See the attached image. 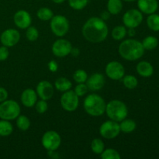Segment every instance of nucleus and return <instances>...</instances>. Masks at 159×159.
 Instances as JSON below:
<instances>
[{"mask_svg":"<svg viewBox=\"0 0 159 159\" xmlns=\"http://www.w3.org/2000/svg\"><path fill=\"white\" fill-rule=\"evenodd\" d=\"M92 151L94 152L96 155H101L102 152L105 148V144H104L103 141L99 138H95L93 141H92L91 144Z\"/></svg>","mask_w":159,"mask_h":159,"instance_id":"nucleus-28","label":"nucleus"},{"mask_svg":"<svg viewBox=\"0 0 159 159\" xmlns=\"http://www.w3.org/2000/svg\"><path fill=\"white\" fill-rule=\"evenodd\" d=\"M105 112L110 120L116 122H121L128 114V110L126 104L117 99L109 102L106 106Z\"/></svg>","mask_w":159,"mask_h":159,"instance_id":"nucleus-4","label":"nucleus"},{"mask_svg":"<svg viewBox=\"0 0 159 159\" xmlns=\"http://www.w3.org/2000/svg\"><path fill=\"white\" fill-rule=\"evenodd\" d=\"M143 15L138 9H132L127 11L123 16V22L127 27L130 29L136 28L142 23Z\"/></svg>","mask_w":159,"mask_h":159,"instance_id":"nucleus-10","label":"nucleus"},{"mask_svg":"<svg viewBox=\"0 0 159 159\" xmlns=\"http://www.w3.org/2000/svg\"><path fill=\"white\" fill-rule=\"evenodd\" d=\"M13 127L12 124L6 120H0V136L7 137L12 133Z\"/></svg>","mask_w":159,"mask_h":159,"instance_id":"nucleus-23","label":"nucleus"},{"mask_svg":"<svg viewBox=\"0 0 159 159\" xmlns=\"http://www.w3.org/2000/svg\"><path fill=\"white\" fill-rule=\"evenodd\" d=\"M108 27L102 18L92 17L89 19L82 27V34L90 43H101L108 36Z\"/></svg>","mask_w":159,"mask_h":159,"instance_id":"nucleus-1","label":"nucleus"},{"mask_svg":"<svg viewBox=\"0 0 159 159\" xmlns=\"http://www.w3.org/2000/svg\"><path fill=\"white\" fill-rule=\"evenodd\" d=\"M73 79L78 84L85 83L86 82L87 79H88V75H87V73L84 70L79 69L75 71V73L73 74Z\"/></svg>","mask_w":159,"mask_h":159,"instance_id":"nucleus-32","label":"nucleus"},{"mask_svg":"<svg viewBox=\"0 0 159 159\" xmlns=\"http://www.w3.org/2000/svg\"><path fill=\"white\" fill-rule=\"evenodd\" d=\"M123 9L122 0H108L107 10L110 14H119Z\"/></svg>","mask_w":159,"mask_h":159,"instance_id":"nucleus-20","label":"nucleus"},{"mask_svg":"<svg viewBox=\"0 0 159 159\" xmlns=\"http://www.w3.org/2000/svg\"><path fill=\"white\" fill-rule=\"evenodd\" d=\"M52 1L54 2V3H56V4H61V3L64 2L65 0H52Z\"/></svg>","mask_w":159,"mask_h":159,"instance_id":"nucleus-40","label":"nucleus"},{"mask_svg":"<svg viewBox=\"0 0 159 159\" xmlns=\"http://www.w3.org/2000/svg\"><path fill=\"white\" fill-rule=\"evenodd\" d=\"M105 85V78L100 73H95L92 75L86 80V85L89 89L92 91H97L103 88Z\"/></svg>","mask_w":159,"mask_h":159,"instance_id":"nucleus-16","label":"nucleus"},{"mask_svg":"<svg viewBox=\"0 0 159 159\" xmlns=\"http://www.w3.org/2000/svg\"><path fill=\"white\" fill-rule=\"evenodd\" d=\"M16 119V126L20 130L25 131L30 128V121L27 116L25 115H19Z\"/></svg>","mask_w":159,"mask_h":159,"instance_id":"nucleus-25","label":"nucleus"},{"mask_svg":"<svg viewBox=\"0 0 159 159\" xmlns=\"http://www.w3.org/2000/svg\"><path fill=\"white\" fill-rule=\"evenodd\" d=\"M9 50H8L7 47L2 46L0 47V61H6L9 57Z\"/></svg>","mask_w":159,"mask_h":159,"instance_id":"nucleus-37","label":"nucleus"},{"mask_svg":"<svg viewBox=\"0 0 159 159\" xmlns=\"http://www.w3.org/2000/svg\"><path fill=\"white\" fill-rule=\"evenodd\" d=\"M144 52L142 43L137 40L128 39L120 44L119 54L124 59L127 61H135L141 58Z\"/></svg>","mask_w":159,"mask_h":159,"instance_id":"nucleus-2","label":"nucleus"},{"mask_svg":"<svg viewBox=\"0 0 159 159\" xmlns=\"http://www.w3.org/2000/svg\"><path fill=\"white\" fill-rule=\"evenodd\" d=\"M37 16L40 20L43 21H48V20H51L53 16H54V13H53L52 10L49 8L43 7L40 8L37 12Z\"/></svg>","mask_w":159,"mask_h":159,"instance_id":"nucleus-26","label":"nucleus"},{"mask_svg":"<svg viewBox=\"0 0 159 159\" xmlns=\"http://www.w3.org/2000/svg\"><path fill=\"white\" fill-rule=\"evenodd\" d=\"M36 93L41 99L49 100L54 96V86L48 81H41L37 85Z\"/></svg>","mask_w":159,"mask_h":159,"instance_id":"nucleus-14","label":"nucleus"},{"mask_svg":"<svg viewBox=\"0 0 159 159\" xmlns=\"http://www.w3.org/2000/svg\"><path fill=\"white\" fill-rule=\"evenodd\" d=\"M123 82H124V86L129 89H133L136 88L138 84V79H136V77H134V75H130L124 77Z\"/></svg>","mask_w":159,"mask_h":159,"instance_id":"nucleus-31","label":"nucleus"},{"mask_svg":"<svg viewBox=\"0 0 159 159\" xmlns=\"http://www.w3.org/2000/svg\"><path fill=\"white\" fill-rule=\"evenodd\" d=\"M20 114V107L15 100H5L0 104V118L6 120L16 119Z\"/></svg>","mask_w":159,"mask_h":159,"instance_id":"nucleus-5","label":"nucleus"},{"mask_svg":"<svg viewBox=\"0 0 159 159\" xmlns=\"http://www.w3.org/2000/svg\"><path fill=\"white\" fill-rule=\"evenodd\" d=\"M136 123L135 121H134L133 120L127 119L126 120V118L124 120H123L121 121V123L120 124V131L124 132V133L128 134L131 133L134 130L136 129Z\"/></svg>","mask_w":159,"mask_h":159,"instance_id":"nucleus-22","label":"nucleus"},{"mask_svg":"<svg viewBox=\"0 0 159 159\" xmlns=\"http://www.w3.org/2000/svg\"><path fill=\"white\" fill-rule=\"evenodd\" d=\"M137 71L142 77H150L154 72L152 65L148 61H141L137 65Z\"/></svg>","mask_w":159,"mask_h":159,"instance_id":"nucleus-19","label":"nucleus"},{"mask_svg":"<svg viewBox=\"0 0 159 159\" xmlns=\"http://www.w3.org/2000/svg\"><path fill=\"white\" fill-rule=\"evenodd\" d=\"M89 0H68V4L75 10L83 9L87 6Z\"/></svg>","mask_w":159,"mask_h":159,"instance_id":"nucleus-33","label":"nucleus"},{"mask_svg":"<svg viewBox=\"0 0 159 159\" xmlns=\"http://www.w3.org/2000/svg\"><path fill=\"white\" fill-rule=\"evenodd\" d=\"M37 100V94L32 89H26L22 93L21 102L26 107H33Z\"/></svg>","mask_w":159,"mask_h":159,"instance_id":"nucleus-18","label":"nucleus"},{"mask_svg":"<svg viewBox=\"0 0 159 159\" xmlns=\"http://www.w3.org/2000/svg\"><path fill=\"white\" fill-rule=\"evenodd\" d=\"M79 96L72 90L65 92L61 97V105L68 112L75 111L79 107Z\"/></svg>","mask_w":159,"mask_h":159,"instance_id":"nucleus-8","label":"nucleus"},{"mask_svg":"<svg viewBox=\"0 0 159 159\" xmlns=\"http://www.w3.org/2000/svg\"><path fill=\"white\" fill-rule=\"evenodd\" d=\"M72 51L71 43L65 39H59L52 45V52L58 57H63L68 55Z\"/></svg>","mask_w":159,"mask_h":159,"instance_id":"nucleus-11","label":"nucleus"},{"mask_svg":"<svg viewBox=\"0 0 159 159\" xmlns=\"http://www.w3.org/2000/svg\"><path fill=\"white\" fill-rule=\"evenodd\" d=\"M88 86L86 85V84L85 83H79V85H77L75 88L74 92L75 93V94L77 95L79 97L81 96H83L88 93Z\"/></svg>","mask_w":159,"mask_h":159,"instance_id":"nucleus-35","label":"nucleus"},{"mask_svg":"<svg viewBox=\"0 0 159 159\" xmlns=\"http://www.w3.org/2000/svg\"><path fill=\"white\" fill-rule=\"evenodd\" d=\"M20 34L17 30L7 29L2 32L0 37V40L3 46L7 48L13 47L20 41Z\"/></svg>","mask_w":159,"mask_h":159,"instance_id":"nucleus-13","label":"nucleus"},{"mask_svg":"<svg viewBox=\"0 0 159 159\" xmlns=\"http://www.w3.org/2000/svg\"><path fill=\"white\" fill-rule=\"evenodd\" d=\"M125 73L124 66L118 61H110L106 67V74L112 80H120L123 79Z\"/></svg>","mask_w":159,"mask_h":159,"instance_id":"nucleus-12","label":"nucleus"},{"mask_svg":"<svg viewBox=\"0 0 159 159\" xmlns=\"http://www.w3.org/2000/svg\"><path fill=\"white\" fill-rule=\"evenodd\" d=\"M54 85H55L56 89L60 92H62V93H65V92L71 89L72 84L66 78L60 77L55 81Z\"/></svg>","mask_w":159,"mask_h":159,"instance_id":"nucleus-21","label":"nucleus"},{"mask_svg":"<svg viewBox=\"0 0 159 159\" xmlns=\"http://www.w3.org/2000/svg\"><path fill=\"white\" fill-rule=\"evenodd\" d=\"M120 132V124L112 120L104 122L99 128V133L106 139H113L116 138Z\"/></svg>","mask_w":159,"mask_h":159,"instance_id":"nucleus-9","label":"nucleus"},{"mask_svg":"<svg viewBox=\"0 0 159 159\" xmlns=\"http://www.w3.org/2000/svg\"><path fill=\"white\" fill-rule=\"evenodd\" d=\"M51 29L53 34L57 37H64L69 30V23L65 16L56 15L51 18Z\"/></svg>","mask_w":159,"mask_h":159,"instance_id":"nucleus-6","label":"nucleus"},{"mask_svg":"<svg viewBox=\"0 0 159 159\" xmlns=\"http://www.w3.org/2000/svg\"><path fill=\"white\" fill-rule=\"evenodd\" d=\"M148 26L153 31H159V15L150 14L147 19Z\"/></svg>","mask_w":159,"mask_h":159,"instance_id":"nucleus-24","label":"nucleus"},{"mask_svg":"<svg viewBox=\"0 0 159 159\" xmlns=\"http://www.w3.org/2000/svg\"><path fill=\"white\" fill-rule=\"evenodd\" d=\"M8 98V92L6 89L0 87V102L6 100Z\"/></svg>","mask_w":159,"mask_h":159,"instance_id":"nucleus-38","label":"nucleus"},{"mask_svg":"<svg viewBox=\"0 0 159 159\" xmlns=\"http://www.w3.org/2000/svg\"><path fill=\"white\" fill-rule=\"evenodd\" d=\"M101 158L102 159H120V155L117 151L112 148L104 150L101 153Z\"/></svg>","mask_w":159,"mask_h":159,"instance_id":"nucleus-30","label":"nucleus"},{"mask_svg":"<svg viewBox=\"0 0 159 159\" xmlns=\"http://www.w3.org/2000/svg\"><path fill=\"white\" fill-rule=\"evenodd\" d=\"M15 25L20 29H27L31 24L30 15L26 10H19L15 13L13 16Z\"/></svg>","mask_w":159,"mask_h":159,"instance_id":"nucleus-15","label":"nucleus"},{"mask_svg":"<svg viewBox=\"0 0 159 159\" xmlns=\"http://www.w3.org/2000/svg\"><path fill=\"white\" fill-rule=\"evenodd\" d=\"M123 1H125V2H134L135 0H123Z\"/></svg>","mask_w":159,"mask_h":159,"instance_id":"nucleus-41","label":"nucleus"},{"mask_svg":"<svg viewBox=\"0 0 159 159\" xmlns=\"http://www.w3.org/2000/svg\"><path fill=\"white\" fill-rule=\"evenodd\" d=\"M142 45L144 49L146 50H154L157 48L158 44V40L156 37L149 36L145 37L142 41Z\"/></svg>","mask_w":159,"mask_h":159,"instance_id":"nucleus-27","label":"nucleus"},{"mask_svg":"<svg viewBox=\"0 0 159 159\" xmlns=\"http://www.w3.org/2000/svg\"><path fill=\"white\" fill-rule=\"evenodd\" d=\"M126 34H127V30L126 28L123 26H116L112 30V37L116 40H120L124 39Z\"/></svg>","mask_w":159,"mask_h":159,"instance_id":"nucleus-29","label":"nucleus"},{"mask_svg":"<svg viewBox=\"0 0 159 159\" xmlns=\"http://www.w3.org/2000/svg\"><path fill=\"white\" fill-rule=\"evenodd\" d=\"M61 136L54 130L47 131L42 137V144L43 148L49 152V151L57 150L61 145Z\"/></svg>","mask_w":159,"mask_h":159,"instance_id":"nucleus-7","label":"nucleus"},{"mask_svg":"<svg viewBox=\"0 0 159 159\" xmlns=\"http://www.w3.org/2000/svg\"><path fill=\"white\" fill-rule=\"evenodd\" d=\"M48 68H49L50 71H53V72H55L57 70V68H58V65H57V62L55 61L52 60L48 63Z\"/></svg>","mask_w":159,"mask_h":159,"instance_id":"nucleus-39","label":"nucleus"},{"mask_svg":"<svg viewBox=\"0 0 159 159\" xmlns=\"http://www.w3.org/2000/svg\"><path fill=\"white\" fill-rule=\"evenodd\" d=\"M140 11L145 14L155 13L158 8L157 0H138Z\"/></svg>","mask_w":159,"mask_h":159,"instance_id":"nucleus-17","label":"nucleus"},{"mask_svg":"<svg viewBox=\"0 0 159 159\" xmlns=\"http://www.w3.org/2000/svg\"><path fill=\"white\" fill-rule=\"evenodd\" d=\"M36 105V110L39 113H43L48 110V105L47 103L46 100H43V99H41V100L38 101Z\"/></svg>","mask_w":159,"mask_h":159,"instance_id":"nucleus-36","label":"nucleus"},{"mask_svg":"<svg viewBox=\"0 0 159 159\" xmlns=\"http://www.w3.org/2000/svg\"><path fill=\"white\" fill-rule=\"evenodd\" d=\"M26 38L29 41H35L37 40L39 37V32L37 30V28L34 27V26H30L27 28L26 32Z\"/></svg>","mask_w":159,"mask_h":159,"instance_id":"nucleus-34","label":"nucleus"},{"mask_svg":"<svg viewBox=\"0 0 159 159\" xmlns=\"http://www.w3.org/2000/svg\"><path fill=\"white\" fill-rule=\"evenodd\" d=\"M84 109L92 116H102L106 111L105 100L97 94H90L84 100Z\"/></svg>","mask_w":159,"mask_h":159,"instance_id":"nucleus-3","label":"nucleus"}]
</instances>
